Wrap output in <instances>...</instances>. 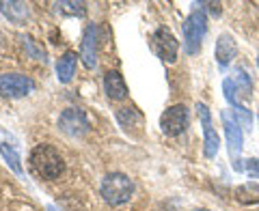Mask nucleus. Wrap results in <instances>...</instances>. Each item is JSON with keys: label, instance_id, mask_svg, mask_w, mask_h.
<instances>
[{"label": "nucleus", "instance_id": "obj_1", "mask_svg": "<svg viewBox=\"0 0 259 211\" xmlns=\"http://www.w3.org/2000/svg\"><path fill=\"white\" fill-rule=\"evenodd\" d=\"M184 52L186 54H199L201 52V45H203V39H205V32H207V18H205V9L201 5H194V9L190 11V15L184 20Z\"/></svg>", "mask_w": 259, "mask_h": 211}, {"label": "nucleus", "instance_id": "obj_2", "mask_svg": "<svg viewBox=\"0 0 259 211\" xmlns=\"http://www.w3.org/2000/svg\"><path fill=\"white\" fill-rule=\"evenodd\" d=\"M136 190L134 181L130 179L127 175L123 173H110L102 179L100 185V194L102 198L108 202L112 207H119V205H125V202L132 198V194Z\"/></svg>", "mask_w": 259, "mask_h": 211}, {"label": "nucleus", "instance_id": "obj_3", "mask_svg": "<svg viewBox=\"0 0 259 211\" xmlns=\"http://www.w3.org/2000/svg\"><path fill=\"white\" fill-rule=\"evenodd\" d=\"M30 164L37 170V175L44 177V179H56L65 170V162L61 153L52 144H37L30 153Z\"/></svg>", "mask_w": 259, "mask_h": 211}, {"label": "nucleus", "instance_id": "obj_4", "mask_svg": "<svg viewBox=\"0 0 259 211\" xmlns=\"http://www.w3.org/2000/svg\"><path fill=\"white\" fill-rule=\"evenodd\" d=\"M221 121H223V129H225V138H227V147H229V155H231V166L233 170H242V127L238 123V119L231 115L229 110L221 112Z\"/></svg>", "mask_w": 259, "mask_h": 211}, {"label": "nucleus", "instance_id": "obj_5", "mask_svg": "<svg viewBox=\"0 0 259 211\" xmlns=\"http://www.w3.org/2000/svg\"><path fill=\"white\" fill-rule=\"evenodd\" d=\"M151 50L162 63L173 65L177 61V54H180V41L166 26H160L151 35Z\"/></svg>", "mask_w": 259, "mask_h": 211}, {"label": "nucleus", "instance_id": "obj_6", "mask_svg": "<svg viewBox=\"0 0 259 211\" xmlns=\"http://www.w3.org/2000/svg\"><path fill=\"white\" fill-rule=\"evenodd\" d=\"M188 108H186L184 103H175L171 106V108H166L164 112H162L160 117V129L162 134L166 136H182L186 132V127H188Z\"/></svg>", "mask_w": 259, "mask_h": 211}, {"label": "nucleus", "instance_id": "obj_7", "mask_svg": "<svg viewBox=\"0 0 259 211\" xmlns=\"http://www.w3.org/2000/svg\"><path fill=\"white\" fill-rule=\"evenodd\" d=\"M197 115L203 127V155L205 157H216L218 149H221V136L216 134V127L212 123V112L203 101H197Z\"/></svg>", "mask_w": 259, "mask_h": 211}, {"label": "nucleus", "instance_id": "obj_8", "mask_svg": "<svg viewBox=\"0 0 259 211\" xmlns=\"http://www.w3.org/2000/svg\"><path fill=\"white\" fill-rule=\"evenodd\" d=\"M59 129L63 134L71 136V138H82V136L89 134L91 123H89V117L82 110L67 108V110H63L61 117H59Z\"/></svg>", "mask_w": 259, "mask_h": 211}, {"label": "nucleus", "instance_id": "obj_9", "mask_svg": "<svg viewBox=\"0 0 259 211\" xmlns=\"http://www.w3.org/2000/svg\"><path fill=\"white\" fill-rule=\"evenodd\" d=\"M35 82L28 76L22 74H3L0 76V97H9V99H20L32 93Z\"/></svg>", "mask_w": 259, "mask_h": 211}, {"label": "nucleus", "instance_id": "obj_10", "mask_svg": "<svg viewBox=\"0 0 259 211\" xmlns=\"http://www.w3.org/2000/svg\"><path fill=\"white\" fill-rule=\"evenodd\" d=\"M97 47H100V26L89 24L82 35V43H80V59L87 69H93L97 65Z\"/></svg>", "mask_w": 259, "mask_h": 211}, {"label": "nucleus", "instance_id": "obj_11", "mask_svg": "<svg viewBox=\"0 0 259 211\" xmlns=\"http://www.w3.org/2000/svg\"><path fill=\"white\" fill-rule=\"evenodd\" d=\"M236 52H238V43H236V39H233V35H229V32H221L218 39H216V50H214L218 65H221V67H227V65L233 61Z\"/></svg>", "mask_w": 259, "mask_h": 211}, {"label": "nucleus", "instance_id": "obj_12", "mask_svg": "<svg viewBox=\"0 0 259 211\" xmlns=\"http://www.w3.org/2000/svg\"><path fill=\"white\" fill-rule=\"evenodd\" d=\"M0 11L13 24H24L30 18V5L18 3V0H3V3H0Z\"/></svg>", "mask_w": 259, "mask_h": 211}, {"label": "nucleus", "instance_id": "obj_13", "mask_svg": "<svg viewBox=\"0 0 259 211\" xmlns=\"http://www.w3.org/2000/svg\"><path fill=\"white\" fill-rule=\"evenodd\" d=\"M104 91H106V95L112 101H121L127 97V86L119 71H106V76H104Z\"/></svg>", "mask_w": 259, "mask_h": 211}, {"label": "nucleus", "instance_id": "obj_14", "mask_svg": "<svg viewBox=\"0 0 259 211\" xmlns=\"http://www.w3.org/2000/svg\"><path fill=\"white\" fill-rule=\"evenodd\" d=\"M76 65H78V54L76 52H65L59 63H56V76H59V80L63 84H67L71 78H74L76 74Z\"/></svg>", "mask_w": 259, "mask_h": 211}, {"label": "nucleus", "instance_id": "obj_15", "mask_svg": "<svg viewBox=\"0 0 259 211\" xmlns=\"http://www.w3.org/2000/svg\"><path fill=\"white\" fill-rule=\"evenodd\" d=\"M117 121H119V125L123 127L125 132H134V129H141L143 115L134 108V106H125V108L117 110Z\"/></svg>", "mask_w": 259, "mask_h": 211}, {"label": "nucleus", "instance_id": "obj_16", "mask_svg": "<svg viewBox=\"0 0 259 211\" xmlns=\"http://www.w3.org/2000/svg\"><path fill=\"white\" fill-rule=\"evenodd\" d=\"M236 200L242 202V205H255V202H259V183L248 181V183L238 185L236 188Z\"/></svg>", "mask_w": 259, "mask_h": 211}, {"label": "nucleus", "instance_id": "obj_17", "mask_svg": "<svg viewBox=\"0 0 259 211\" xmlns=\"http://www.w3.org/2000/svg\"><path fill=\"white\" fill-rule=\"evenodd\" d=\"M233 86L242 97H250V91H253V80H250L248 71L244 67H236L233 69V78H231Z\"/></svg>", "mask_w": 259, "mask_h": 211}, {"label": "nucleus", "instance_id": "obj_18", "mask_svg": "<svg viewBox=\"0 0 259 211\" xmlns=\"http://www.w3.org/2000/svg\"><path fill=\"white\" fill-rule=\"evenodd\" d=\"M56 11L63 15H74V18H82L87 13V5L84 3H76V0H61V3H54Z\"/></svg>", "mask_w": 259, "mask_h": 211}, {"label": "nucleus", "instance_id": "obj_19", "mask_svg": "<svg viewBox=\"0 0 259 211\" xmlns=\"http://www.w3.org/2000/svg\"><path fill=\"white\" fill-rule=\"evenodd\" d=\"M0 153H3L5 162L9 164V168L13 170V173H15V175H20V177H24V170H22V164H20L18 151H15L13 147H9L7 142H3V144H0Z\"/></svg>", "mask_w": 259, "mask_h": 211}, {"label": "nucleus", "instance_id": "obj_20", "mask_svg": "<svg viewBox=\"0 0 259 211\" xmlns=\"http://www.w3.org/2000/svg\"><path fill=\"white\" fill-rule=\"evenodd\" d=\"M223 95H225V99L229 101V106L233 110H238L240 108V99H238V91H236V86H233V82H231V78H227L225 82H223Z\"/></svg>", "mask_w": 259, "mask_h": 211}, {"label": "nucleus", "instance_id": "obj_21", "mask_svg": "<svg viewBox=\"0 0 259 211\" xmlns=\"http://www.w3.org/2000/svg\"><path fill=\"white\" fill-rule=\"evenodd\" d=\"M22 41H24V47L28 50V54L32 56V59H37V61H46V52H44V50H39V47L35 45V41H32L30 37H22Z\"/></svg>", "mask_w": 259, "mask_h": 211}, {"label": "nucleus", "instance_id": "obj_22", "mask_svg": "<svg viewBox=\"0 0 259 211\" xmlns=\"http://www.w3.org/2000/svg\"><path fill=\"white\" fill-rule=\"evenodd\" d=\"M242 170H244L246 175L253 177V179H259V157L244 160V164H242Z\"/></svg>", "mask_w": 259, "mask_h": 211}, {"label": "nucleus", "instance_id": "obj_23", "mask_svg": "<svg viewBox=\"0 0 259 211\" xmlns=\"http://www.w3.org/2000/svg\"><path fill=\"white\" fill-rule=\"evenodd\" d=\"M201 5H203V7H207V11L209 13H212L214 15V18H218V15H221V3H201Z\"/></svg>", "mask_w": 259, "mask_h": 211}, {"label": "nucleus", "instance_id": "obj_24", "mask_svg": "<svg viewBox=\"0 0 259 211\" xmlns=\"http://www.w3.org/2000/svg\"><path fill=\"white\" fill-rule=\"evenodd\" d=\"M46 209H48V211H59V209H56V207H54V205H48V207H46Z\"/></svg>", "mask_w": 259, "mask_h": 211}, {"label": "nucleus", "instance_id": "obj_25", "mask_svg": "<svg viewBox=\"0 0 259 211\" xmlns=\"http://www.w3.org/2000/svg\"><path fill=\"white\" fill-rule=\"evenodd\" d=\"M194 211H209V209H203V207H199V209H194Z\"/></svg>", "mask_w": 259, "mask_h": 211}, {"label": "nucleus", "instance_id": "obj_26", "mask_svg": "<svg viewBox=\"0 0 259 211\" xmlns=\"http://www.w3.org/2000/svg\"><path fill=\"white\" fill-rule=\"evenodd\" d=\"M257 67H259V59H257Z\"/></svg>", "mask_w": 259, "mask_h": 211}, {"label": "nucleus", "instance_id": "obj_27", "mask_svg": "<svg viewBox=\"0 0 259 211\" xmlns=\"http://www.w3.org/2000/svg\"><path fill=\"white\" fill-rule=\"evenodd\" d=\"M0 39H3V35H0Z\"/></svg>", "mask_w": 259, "mask_h": 211}]
</instances>
